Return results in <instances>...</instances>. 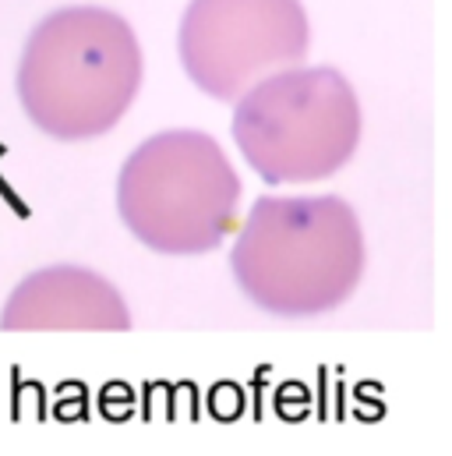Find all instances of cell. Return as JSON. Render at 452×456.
Segmentation results:
<instances>
[{
	"instance_id": "obj_1",
	"label": "cell",
	"mask_w": 452,
	"mask_h": 456,
	"mask_svg": "<svg viewBox=\"0 0 452 456\" xmlns=\"http://www.w3.org/2000/svg\"><path fill=\"white\" fill-rule=\"evenodd\" d=\"M364 265V230L339 195L258 199L230 251L244 297L279 319L336 312L357 290Z\"/></svg>"
},
{
	"instance_id": "obj_2",
	"label": "cell",
	"mask_w": 452,
	"mask_h": 456,
	"mask_svg": "<svg viewBox=\"0 0 452 456\" xmlns=\"http://www.w3.org/2000/svg\"><path fill=\"white\" fill-rule=\"evenodd\" d=\"M141 46L110 7L71 4L46 14L18 64L25 117L61 142L107 134L141 89Z\"/></svg>"
},
{
	"instance_id": "obj_3",
	"label": "cell",
	"mask_w": 452,
	"mask_h": 456,
	"mask_svg": "<svg viewBox=\"0 0 452 456\" xmlns=\"http://www.w3.org/2000/svg\"><path fill=\"white\" fill-rule=\"evenodd\" d=\"M240 177L223 145L191 127L159 131L120 167L117 213L159 255H206L237 224Z\"/></svg>"
},
{
	"instance_id": "obj_4",
	"label": "cell",
	"mask_w": 452,
	"mask_h": 456,
	"mask_svg": "<svg viewBox=\"0 0 452 456\" xmlns=\"http://www.w3.org/2000/svg\"><path fill=\"white\" fill-rule=\"evenodd\" d=\"M360 100L336 68H283L233 107V142L265 184L333 177L360 145Z\"/></svg>"
},
{
	"instance_id": "obj_5",
	"label": "cell",
	"mask_w": 452,
	"mask_h": 456,
	"mask_svg": "<svg viewBox=\"0 0 452 456\" xmlns=\"http://www.w3.org/2000/svg\"><path fill=\"white\" fill-rule=\"evenodd\" d=\"M308 46L311 21L301 0H191L177 36L188 78L223 103L304 61Z\"/></svg>"
},
{
	"instance_id": "obj_6",
	"label": "cell",
	"mask_w": 452,
	"mask_h": 456,
	"mask_svg": "<svg viewBox=\"0 0 452 456\" xmlns=\"http://www.w3.org/2000/svg\"><path fill=\"white\" fill-rule=\"evenodd\" d=\"M4 333H127L131 312L107 276L85 265H46L28 273L0 312Z\"/></svg>"
}]
</instances>
